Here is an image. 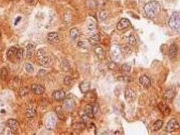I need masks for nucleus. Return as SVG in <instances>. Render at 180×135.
Masks as SVG:
<instances>
[{"mask_svg":"<svg viewBox=\"0 0 180 135\" xmlns=\"http://www.w3.org/2000/svg\"><path fill=\"white\" fill-rule=\"evenodd\" d=\"M32 91L36 95H41L43 94L45 91V89L43 86L40 85H37V84H35V85H32Z\"/></svg>","mask_w":180,"mask_h":135,"instance_id":"dca6fc26","label":"nucleus"},{"mask_svg":"<svg viewBox=\"0 0 180 135\" xmlns=\"http://www.w3.org/2000/svg\"><path fill=\"white\" fill-rule=\"evenodd\" d=\"M94 52L99 59H102L104 56V50L100 46H96L94 48Z\"/></svg>","mask_w":180,"mask_h":135,"instance_id":"aec40b11","label":"nucleus"},{"mask_svg":"<svg viewBox=\"0 0 180 135\" xmlns=\"http://www.w3.org/2000/svg\"><path fill=\"white\" fill-rule=\"evenodd\" d=\"M26 1H27V2L29 3H33V0H26Z\"/></svg>","mask_w":180,"mask_h":135,"instance_id":"79ce46f5","label":"nucleus"},{"mask_svg":"<svg viewBox=\"0 0 180 135\" xmlns=\"http://www.w3.org/2000/svg\"><path fill=\"white\" fill-rule=\"evenodd\" d=\"M159 107L160 110H161V112H162L164 115H166L167 116V115H169L170 114L171 109L169 108V107L167 104L161 102V103H159Z\"/></svg>","mask_w":180,"mask_h":135,"instance_id":"f3484780","label":"nucleus"},{"mask_svg":"<svg viewBox=\"0 0 180 135\" xmlns=\"http://www.w3.org/2000/svg\"><path fill=\"white\" fill-rule=\"evenodd\" d=\"M131 66L128 64H124L122 65L121 66V69L125 72H129L131 71Z\"/></svg>","mask_w":180,"mask_h":135,"instance_id":"f704fd0d","label":"nucleus"},{"mask_svg":"<svg viewBox=\"0 0 180 135\" xmlns=\"http://www.w3.org/2000/svg\"><path fill=\"white\" fill-rule=\"evenodd\" d=\"M87 28L89 31H94L96 29V24L94 22L89 21L87 23Z\"/></svg>","mask_w":180,"mask_h":135,"instance_id":"7c9ffc66","label":"nucleus"},{"mask_svg":"<svg viewBox=\"0 0 180 135\" xmlns=\"http://www.w3.org/2000/svg\"><path fill=\"white\" fill-rule=\"evenodd\" d=\"M80 90L83 93H87L90 89V83L89 82L83 81L79 85Z\"/></svg>","mask_w":180,"mask_h":135,"instance_id":"a211bd4d","label":"nucleus"},{"mask_svg":"<svg viewBox=\"0 0 180 135\" xmlns=\"http://www.w3.org/2000/svg\"><path fill=\"white\" fill-rule=\"evenodd\" d=\"M0 36H1V31H0Z\"/></svg>","mask_w":180,"mask_h":135,"instance_id":"37998d69","label":"nucleus"},{"mask_svg":"<svg viewBox=\"0 0 180 135\" xmlns=\"http://www.w3.org/2000/svg\"><path fill=\"white\" fill-rule=\"evenodd\" d=\"M59 34L58 32H53L48 34L47 36V41L50 43H56L59 41Z\"/></svg>","mask_w":180,"mask_h":135,"instance_id":"f8f14e48","label":"nucleus"},{"mask_svg":"<svg viewBox=\"0 0 180 135\" xmlns=\"http://www.w3.org/2000/svg\"><path fill=\"white\" fill-rule=\"evenodd\" d=\"M78 45L79 47H85L87 44H86L85 43H84V42H79V43H78Z\"/></svg>","mask_w":180,"mask_h":135,"instance_id":"58836bf2","label":"nucleus"},{"mask_svg":"<svg viewBox=\"0 0 180 135\" xmlns=\"http://www.w3.org/2000/svg\"><path fill=\"white\" fill-rule=\"evenodd\" d=\"M71 83H72V78H71V77H70L69 76H66L64 80V83L66 85H70Z\"/></svg>","mask_w":180,"mask_h":135,"instance_id":"e433bc0d","label":"nucleus"},{"mask_svg":"<svg viewBox=\"0 0 180 135\" xmlns=\"http://www.w3.org/2000/svg\"><path fill=\"white\" fill-rule=\"evenodd\" d=\"M108 16V12L106 10H102L100 13V18L102 21H104Z\"/></svg>","mask_w":180,"mask_h":135,"instance_id":"72a5a7b5","label":"nucleus"},{"mask_svg":"<svg viewBox=\"0 0 180 135\" xmlns=\"http://www.w3.org/2000/svg\"><path fill=\"white\" fill-rule=\"evenodd\" d=\"M29 87H22L19 89V91H18V95L21 97H25L26 95H27L29 93Z\"/></svg>","mask_w":180,"mask_h":135,"instance_id":"c85d7f7f","label":"nucleus"},{"mask_svg":"<svg viewBox=\"0 0 180 135\" xmlns=\"http://www.w3.org/2000/svg\"><path fill=\"white\" fill-rule=\"evenodd\" d=\"M139 83H140V84L143 87L146 89L150 88V86H151L150 79L146 75H143L141 76L140 78H139Z\"/></svg>","mask_w":180,"mask_h":135,"instance_id":"9b49d317","label":"nucleus"},{"mask_svg":"<svg viewBox=\"0 0 180 135\" xmlns=\"http://www.w3.org/2000/svg\"><path fill=\"white\" fill-rule=\"evenodd\" d=\"M8 70H7L6 68H5V67L2 68L1 70V74H0V77H1V79L3 80V81H4V80L6 79L7 77H8Z\"/></svg>","mask_w":180,"mask_h":135,"instance_id":"c756f323","label":"nucleus"},{"mask_svg":"<svg viewBox=\"0 0 180 135\" xmlns=\"http://www.w3.org/2000/svg\"><path fill=\"white\" fill-rule=\"evenodd\" d=\"M23 55H24V50L23 48H20L18 49L17 51V53H16V58L18 60H21L23 58Z\"/></svg>","mask_w":180,"mask_h":135,"instance_id":"2f4dec72","label":"nucleus"},{"mask_svg":"<svg viewBox=\"0 0 180 135\" xmlns=\"http://www.w3.org/2000/svg\"><path fill=\"white\" fill-rule=\"evenodd\" d=\"M64 108L69 112H71L75 106V102L74 100L71 99H67L64 102Z\"/></svg>","mask_w":180,"mask_h":135,"instance_id":"ddd939ff","label":"nucleus"},{"mask_svg":"<svg viewBox=\"0 0 180 135\" xmlns=\"http://www.w3.org/2000/svg\"><path fill=\"white\" fill-rule=\"evenodd\" d=\"M60 68H61L62 70L64 71V72H68V71H69L70 69H71V65H70L69 62L67 60H64L61 62Z\"/></svg>","mask_w":180,"mask_h":135,"instance_id":"4be33fe9","label":"nucleus"},{"mask_svg":"<svg viewBox=\"0 0 180 135\" xmlns=\"http://www.w3.org/2000/svg\"><path fill=\"white\" fill-rule=\"evenodd\" d=\"M56 113L57 114V116H58V118H60V120H64V111L63 109L62 108L61 106H58L56 108Z\"/></svg>","mask_w":180,"mask_h":135,"instance_id":"cd10ccee","label":"nucleus"},{"mask_svg":"<svg viewBox=\"0 0 180 135\" xmlns=\"http://www.w3.org/2000/svg\"><path fill=\"white\" fill-rule=\"evenodd\" d=\"M89 41L90 43L92 44H97V43H100V36L98 34H95L93 36H90Z\"/></svg>","mask_w":180,"mask_h":135,"instance_id":"b1692460","label":"nucleus"},{"mask_svg":"<svg viewBox=\"0 0 180 135\" xmlns=\"http://www.w3.org/2000/svg\"><path fill=\"white\" fill-rule=\"evenodd\" d=\"M179 128V124L177 120L175 119H171L169 121L168 123L165 127V130L167 132H173L174 131L177 130Z\"/></svg>","mask_w":180,"mask_h":135,"instance_id":"20e7f679","label":"nucleus"},{"mask_svg":"<svg viewBox=\"0 0 180 135\" xmlns=\"http://www.w3.org/2000/svg\"><path fill=\"white\" fill-rule=\"evenodd\" d=\"M163 125V122L162 120H157L154 123L153 126H152V130L154 131H158L161 128Z\"/></svg>","mask_w":180,"mask_h":135,"instance_id":"bb28decb","label":"nucleus"},{"mask_svg":"<svg viewBox=\"0 0 180 135\" xmlns=\"http://www.w3.org/2000/svg\"><path fill=\"white\" fill-rule=\"evenodd\" d=\"M92 109H93V115L97 114L99 110V105L98 103H94L93 105H92Z\"/></svg>","mask_w":180,"mask_h":135,"instance_id":"4c0bfd02","label":"nucleus"},{"mask_svg":"<svg viewBox=\"0 0 180 135\" xmlns=\"http://www.w3.org/2000/svg\"><path fill=\"white\" fill-rule=\"evenodd\" d=\"M17 48L16 47H12L9 49L8 52H7V57L8 60L12 59L14 56H16V53H17Z\"/></svg>","mask_w":180,"mask_h":135,"instance_id":"412c9836","label":"nucleus"},{"mask_svg":"<svg viewBox=\"0 0 180 135\" xmlns=\"http://www.w3.org/2000/svg\"><path fill=\"white\" fill-rule=\"evenodd\" d=\"M175 95V91L173 89H167L164 95V99L166 101H171V100L173 99Z\"/></svg>","mask_w":180,"mask_h":135,"instance_id":"6e6552de","label":"nucleus"},{"mask_svg":"<svg viewBox=\"0 0 180 135\" xmlns=\"http://www.w3.org/2000/svg\"><path fill=\"white\" fill-rule=\"evenodd\" d=\"M21 17H18L17 19H16V21H15V22H14V24L17 25V24H18V22H19L20 21H21Z\"/></svg>","mask_w":180,"mask_h":135,"instance_id":"ea45409f","label":"nucleus"},{"mask_svg":"<svg viewBox=\"0 0 180 135\" xmlns=\"http://www.w3.org/2000/svg\"><path fill=\"white\" fill-rule=\"evenodd\" d=\"M169 26L174 31L180 32V16L178 12H174L169 18Z\"/></svg>","mask_w":180,"mask_h":135,"instance_id":"f03ea898","label":"nucleus"},{"mask_svg":"<svg viewBox=\"0 0 180 135\" xmlns=\"http://www.w3.org/2000/svg\"><path fill=\"white\" fill-rule=\"evenodd\" d=\"M7 124H8V126L10 128V129L12 132H16L18 131V128H19V124H18L17 120L14 119L8 120V122H7Z\"/></svg>","mask_w":180,"mask_h":135,"instance_id":"0eeeda50","label":"nucleus"},{"mask_svg":"<svg viewBox=\"0 0 180 135\" xmlns=\"http://www.w3.org/2000/svg\"><path fill=\"white\" fill-rule=\"evenodd\" d=\"M56 125V119L52 116H50L47 118L46 122H45V126L46 128L49 130H53Z\"/></svg>","mask_w":180,"mask_h":135,"instance_id":"4468645a","label":"nucleus"},{"mask_svg":"<svg viewBox=\"0 0 180 135\" xmlns=\"http://www.w3.org/2000/svg\"><path fill=\"white\" fill-rule=\"evenodd\" d=\"M176 103H177V105H178V106H180V96L177 99V101H176Z\"/></svg>","mask_w":180,"mask_h":135,"instance_id":"a19ab883","label":"nucleus"},{"mask_svg":"<svg viewBox=\"0 0 180 135\" xmlns=\"http://www.w3.org/2000/svg\"><path fill=\"white\" fill-rule=\"evenodd\" d=\"M125 99L127 100V101L129 102H131L133 101L134 99L136 97V93L133 90L131 89H127V91H125Z\"/></svg>","mask_w":180,"mask_h":135,"instance_id":"9d476101","label":"nucleus"},{"mask_svg":"<svg viewBox=\"0 0 180 135\" xmlns=\"http://www.w3.org/2000/svg\"><path fill=\"white\" fill-rule=\"evenodd\" d=\"M35 50V46L33 44H29L27 46V58L28 59H30L33 56Z\"/></svg>","mask_w":180,"mask_h":135,"instance_id":"6ab92c4d","label":"nucleus"},{"mask_svg":"<svg viewBox=\"0 0 180 135\" xmlns=\"http://www.w3.org/2000/svg\"><path fill=\"white\" fill-rule=\"evenodd\" d=\"M70 34H71V36L73 39H77V38L79 37L80 31L79 30V29H77L76 28H73L71 29V31H70Z\"/></svg>","mask_w":180,"mask_h":135,"instance_id":"393cba45","label":"nucleus"},{"mask_svg":"<svg viewBox=\"0 0 180 135\" xmlns=\"http://www.w3.org/2000/svg\"><path fill=\"white\" fill-rule=\"evenodd\" d=\"M66 97V93L63 90H58L54 91L53 93V97L56 101H60L64 99Z\"/></svg>","mask_w":180,"mask_h":135,"instance_id":"1a4fd4ad","label":"nucleus"},{"mask_svg":"<svg viewBox=\"0 0 180 135\" xmlns=\"http://www.w3.org/2000/svg\"><path fill=\"white\" fill-rule=\"evenodd\" d=\"M130 26H131V22L129 21V20H128L127 18H122L117 24V28L119 30H122L127 28Z\"/></svg>","mask_w":180,"mask_h":135,"instance_id":"423d86ee","label":"nucleus"},{"mask_svg":"<svg viewBox=\"0 0 180 135\" xmlns=\"http://www.w3.org/2000/svg\"><path fill=\"white\" fill-rule=\"evenodd\" d=\"M144 10L148 18L154 19L159 14L161 11V5L157 1H151L144 5Z\"/></svg>","mask_w":180,"mask_h":135,"instance_id":"f257e3e1","label":"nucleus"},{"mask_svg":"<svg viewBox=\"0 0 180 135\" xmlns=\"http://www.w3.org/2000/svg\"><path fill=\"white\" fill-rule=\"evenodd\" d=\"M129 43L131 45H135L137 43V40L133 34H130L129 36Z\"/></svg>","mask_w":180,"mask_h":135,"instance_id":"473e14b6","label":"nucleus"},{"mask_svg":"<svg viewBox=\"0 0 180 135\" xmlns=\"http://www.w3.org/2000/svg\"><path fill=\"white\" fill-rule=\"evenodd\" d=\"M37 58L39 60V62L42 66L44 67H49L51 64V58L47 56L45 52L41 50H39L37 53Z\"/></svg>","mask_w":180,"mask_h":135,"instance_id":"7ed1b4c3","label":"nucleus"},{"mask_svg":"<svg viewBox=\"0 0 180 135\" xmlns=\"http://www.w3.org/2000/svg\"><path fill=\"white\" fill-rule=\"evenodd\" d=\"M178 52V47L175 43H172L169 50V56L171 58H176Z\"/></svg>","mask_w":180,"mask_h":135,"instance_id":"2eb2a0df","label":"nucleus"},{"mask_svg":"<svg viewBox=\"0 0 180 135\" xmlns=\"http://www.w3.org/2000/svg\"><path fill=\"white\" fill-rule=\"evenodd\" d=\"M25 66V70H27V72L31 73V72H33L34 71L33 67L32 65L30 64L26 63Z\"/></svg>","mask_w":180,"mask_h":135,"instance_id":"c9c22d12","label":"nucleus"},{"mask_svg":"<svg viewBox=\"0 0 180 135\" xmlns=\"http://www.w3.org/2000/svg\"><path fill=\"white\" fill-rule=\"evenodd\" d=\"M112 56L115 61H118L121 59V54L122 52H121V47L119 45H113V47H112Z\"/></svg>","mask_w":180,"mask_h":135,"instance_id":"39448f33","label":"nucleus"},{"mask_svg":"<svg viewBox=\"0 0 180 135\" xmlns=\"http://www.w3.org/2000/svg\"><path fill=\"white\" fill-rule=\"evenodd\" d=\"M25 115H26V116L29 118L35 117L36 115L35 109L34 108H29V109H26Z\"/></svg>","mask_w":180,"mask_h":135,"instance_id":"a878e982","label":"nucleus"},{"mask_svg":"<svg viewBox=\"0 0 180 135\" xmlns=\"http://www.w3.org/2000/svg\"><path fill=\"white\" fill-rule=\"evenodd\" d=\"M86 116L89 118H93V109H92V105H87L84 109Z\"/></svg>","mask_w":180,"mask_h":135,"instance_id":"5701e85b","label":"nucleus"}]
</instances>
